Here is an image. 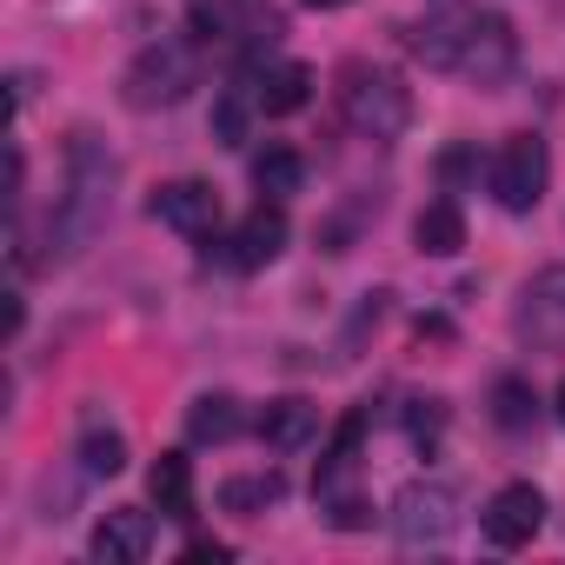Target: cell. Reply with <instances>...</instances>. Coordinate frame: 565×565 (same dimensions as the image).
<instances>
[{
  "label": "cell",
  "instance_id": "obj_3",
  "mask_svg": "<svg viewBox=\"0 0 565 565\" xmlns=\"http://www.w3.org/2000/svg\"><path fill=\"white\" fill-rule=\"evenodd\" d=\"M340 114L366 140H399L413 127V94H406L399 74H386L373 61H347L340 67Z\"/></svg>",
  "mask_w": 565,
  "mask_h": 565
},
{
  "label": "cell",
  "instance_id": "obj_1",
  "mask_svg": "<svg viewBox=\"0 0 565 565\" xmlns=\"http://www.w3.org/2000/svg\"><path fill=\"white\" fill-rule=\"evenodd\" d=\"M406 47L439 67V74H466L479 87H499L519 67V34L505 14H472V8H439L426 28L406 34Z\"/></svg>",
  "mask_w": 565,
  "mask_h": 565
},
{
  "label": "cell",
  "instance_id": "obj_22",
  "mask_svg": "<svg viewBox=\"0 0 565 565\" xmlns=\"http://www.w3.org/2000/svg\"><path fill=\"white\" fill-rule=\"evenodd\" d=\"M213 134H220V147H239V140H246V94H239V87L220 94V107H213Z\"/></svg>",
  "mask_w": 565,
  "mask_h": 565
},
{
  "label": "cell",
  "instance_id": "obj_13",
  "mask_svg": "<svg viewBox=\"0 0 565 565\" xmlns=\"http://www.w3.org/2000/svg\"><path fill=\"white\" fill-rule=\"evenodd\" d=\"M307 100H313V67H300V61L266 67L259 87H253V107H259L266 120H287V114H300Z\"/></svg>",
  "mask_w": 565,
  "mask_h": 565
},
{
  "label": "cell",
  "instance_id": "obj_19",
  "mask_svg": "<svg viewBox=\"0 0 565 565\" xmlns=\"http://www.w3.org/2000/svg\"><path fill=\"white\" fill-rule=\"evenodd\" d=\"M300 180H307V160H300L294 147H266V153L253 160V186H259L266 200H287V193H300Z\"/></svg>",
  "mask_w": 565,
  "mask_h": 565
},
{
  "label": "cell",
  "instance_id": "obj_5",
  "mask_svg": "<svg viewBox=\"0 0 565 565\" xmlns=\"http://www.w3.org/2000/svg\"><path fill=\"white\" fill-rule=\"evenodd\" d=\"M459 525V486L452 479H413L399 499H393V539L406 552L419 545H446Z\"/></svg>",
  "mask_w": 565,
  "mask_h": 565
},
{
  "label": "cell",
  "instance_id": "obj_6",
  "mask_svg": "<svg viewBox=\"0 0 565 565\" xmlns=\"http://www.w3.org/2000/svg\"><path fill=\"white\" fill-rule=\"evenodd\" d=\"M545 180H552L545 140H539V134H512V140L499 147V160H492V193H499V206H505V213H532V206L545 200Z\"/></svg>",
  "mask_w": 565,
  "mask_h": 565
},
{
  "label": "cell",
  "instance_id": "obj_12",
  "mask_svg": "<svg viewBox=\"0 0 565 565\" xmlns=\"http://www.w3.org/2000/svg\"><path fill=\"white\" fill-rule=\"evenodd\" d=\"M279 253H287V213H279V200H259L233 233V266L253 273V266H273Z\"/></svg>",
  "mask_w": 565,
  "mask_h": 565
},
{
  "label": "cell",
  "instance_id": "obj_8",
  "mask_svg": "<svg viewBox=\"0 0 565 565\" xmlns=\"http://www.w3.org/2000/svg\"><path fill=\"white\" fill-rule=\"evenodd\" d=\"M479 525H486V539H492L499 552H519V545H532L539 525H545V492L525 486V479H512V486L492 492V505H486Z\"/></svg>",
  "mask_w": 565,
  "mask_h": 565
},
{
  "label": "cell",
  "instance_id": "obj_21",
  "mask_svg": "<svg viewBox=\"0 0 565 565\" xmlns=\"http://www.w3.org/2000/svg\"><path fill=\"white\" fill-rule=\"evenodd\" d=\"M439 433H446V399H413V406H406V439L433 452Z\"/></svg>",
  "mask_w": 565,
  "mask_h": 565
},
{
  "label": "cell",
  "instance_id": "obj_17",
  "mask_svg": "<svg viewBox=\"0 0 565 565\" xmlns=\"http://www.w3.org/2000/svg\"><path fill=\"white\" fill-rule=\"evenodd\" d=\"M413 246H419L426 259H452V253L466 246V213H459L452 200H433V206L413 220Z\"/></svg>",
  "mask_w": 565,
  "mask_h": 565
},
{
  "label": "cell",
  "instance_id": "obj_18",
  "mask_svg": "<svg viewBox=\"0 0 565 565\" xmlns=\"http://www.w3.org/2000/svg\"><path fill=\"white\" fill-rule=\"evenodd\" d=\"M279 499H287V479L279 472H239V479L220 486V512H239V519H259Z\"/></svg>",
  "mask_w": 565,
  "mask_h": 565
},
{
  "label": "cell",
  "instance_id": "obj_23",
  "mask_svg": "<svg viewBox=\"0 0 565 565\" xmlns=\"http://www.w3.org/2000/svg\"><path fill=\"white\" fill-rule=\"evenodd\" d=\"M186 558H193V565H200V558H213V565H220V558H233V545H220V539H193V545H186Z\"/></svg>",
  "mask_w": 565,
  "mask_h": 565
},
{
  "label": "cell",
  "instance_id": "obj_4",
  "mask_svg": "<svg viewBox=\"0 0 565 565\" xmlns=\"http://www.w3.org/2000/svg\"><path fill=\"white\" fill-rule=\"evenodd\" d=\"M186 87H200V61H193V47L173 41V34L153 41V47H140L134 67H127V100H134L140 114H153V107H180Z\"/></svg>",
  "mask_w": 565,
  "mask_h": 565
},
{
  "label": "cell",
  "instance_id": "obj_26",
  "mask_svg": "<svg viewBox=\"0 0 565 565\" xmlns=\"http://www.w3.org/2000/svg\"><path fill=\"white\" fill-rule=\"evenodd\" d=\"M433 8H459V0H433Z\"/></svg>",
  "mask_w": 565,
  "mask_h": 565
},
{
  "label": "cell",
  "instance_id": "obj_10",
  "mask_svg": "<svg viewBox=\"0 0 565 565\" xmlns=\"http://www.w3.org/2000/svg\"><path fill=\"white\" fill-rule=\"evenodd\" d=\"M253 433H259V446H273V452H307V446L320 439V406L300 399V393L266 399V413L253 419Z\"/></svg>",
  "mask_w": 565,
  "mask_h": 565
},
{
  "label": "cell",
  "instance_id": "obj_9",
  "mask_svg": "<svg viewBox=\"0 0 565 565\" xmlns=\"http://www.w3.org/2000/svg\"><path fill=\"white\" fill-rule=\"evenodd\" d=\"M153 220L173 226V233H186V239H213V226H220V193H213L206 180H167V186L153 193Z\"/></svg>",
  "mask_w": 565,
  "mask_h": 565
},
{
  "label": "cell",
  "instance_id": "obj_24",
  "mask_svg": "<svg viewBox=\"0 0 565 565\" xmlns=\"http://www.w3.org/2000/svg\"><path fill=\"white\" fill-rule=\"evenodd\" d=\"M307 8H347V0H307Z\"/></svg>",
  "mask_w": 565,
  "mask_h": 565
},
{
  "label": "cell",
  "instance_id": "obj_11",
  "mask_svg": "<svg viewBox=\"0 0 565 565\" xmlns=\"http://www.w3.org/2000/svg\"><path fill=\"white\" fill-rule=\"evenodd\" d=\"M147 552H153V512L114 505V512L94 525V558H100V565H140Z\"/></svg>",
  "mask_w": 565,
  "mask_h": 565
},
{
  "label": "cell",
  "instance_id": "obj_20",
  "mask_svg": "<svg viewBox=\"0 0 565 565\" xmlns=\"http://www.w3.org/2000/svg\"><path fill=\"white\" fill-rule=\"evenodd\" d=\"M492 419H499L505 433H525V426L539 419V399H532V386H525V380H499V386H492Z\"/></svg>",
  "mask_w": 565,
  "mask_h": 565
},
{
  "label": "cell",
  "instance_id": "obj_2",
  "mask_svg": "<svg viewBox=\"0 0 565 565\" xmlns=\"http://www.w3.org/2000/svg\"><path fill=\"white\" fill-rule=\"evenodd\" d=\"M114 153L94 140V134H74L67 140V193L54 206V226H47V246L54 259H74L100 226H107V206H114Z\"/></svg>",
  "mask_w": 565,
  "mask_h": 565
},
{
  "label": "cell",
  "instance_id": "obj_25",
  "mask_svg": "<svg viewBox=\"0 0 565 565\" xmlns=\"http://www.w3.org/2000/svg\"><path fill=\"white\" fill-rule=\"evenodd\" d=\"M558 419H565V386H558Z\"/></svg>",
  "mask_w": 565,
  "mask_h": 565
},
{
  "label": "cell",
  "instance_id": "obj_14",
  "mask_svg": "<svg viewBox=\"0 0 565 565\" xmlns=\"http://www.w3.org/2000/svg\"><path fill=\"white\" fill-rule=\"evenodd\" d=\"M239 433H246V406L233 393H200L186 406V439L193 446H233Z\"/></svg>",
  "mask_w": 565,
  "mask_h": 565
},
{
  "label": "cell",
  "instance_id": "obj_16",
  "mask_svg": "<svg viewBox=\"0 0 565 565\" xmlns=\"http://www.w3.org/2000/svg\"><path fill=\"white\" fill-rule=\"evenodd\" d=\"M147 492L160 505V519H193V459L186 452H160L147 472Z\"/></svg>",
  "mask_w": 565,
  "mask_h": 565
},
{
  "label": "cell",
  "instance_id": "obj_7",
  "mask_svg": "<svg viewBox=\"0 0 565 565\" xmlns=\"http://www.w3.org/2000/svg\"><path fill=\"white\" fill-rule=\"evenodd\" d=\"M512 333L539 353H565V266H545L525 279V294L512 307Z\"/></svg>",
  "mask_w": 565,
  "mask_h": 565
},
{
  "label": "cell",
  "instance_id": "obj_15",
  "mask_svg": "<svg viewBox=\"0 0 565 565\" xmlns=\"http://www.w3.org/2000/svg\"><path fill=\"white\" fill-rule=\"evenodd\" d=\"M74 452H81V466H87L94 479L127 472V433H120L100 406H87V413H81V446H74Z\"/></svg>",
  "mask_w": 565,
  "mask_h": 565
}]
</instances>
